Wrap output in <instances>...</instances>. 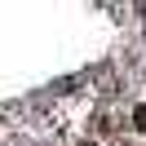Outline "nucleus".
<instances>
[{"mask_svg": "<svg viewBox=\"0 0 146 146\" xmlns=\"http://www.w3.org/2000/svg\"><path fill=\"white\" fill-rule=\"evenodd\" d=\"M80 146H89V142H80Z\"/></svg>", "mask_w": 146, "mask_h": 146, "instance_id": "f257e3e1", "label": "nucleus"}]
</instances>
